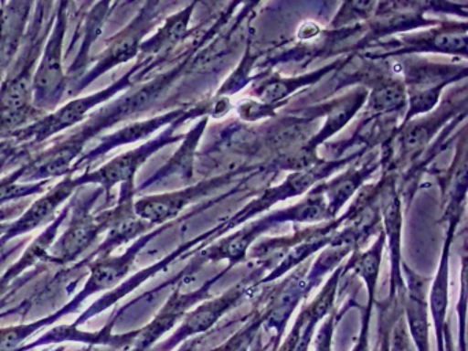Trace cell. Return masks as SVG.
<instances>
[{
	"instance_id": "cell-7",
	"label": "cell",
	"mask_w": 468,
	"mask_h": 351,
	"mask_svg": "<svg viewBox=\"0 0 468 351\" xmlns=\"http://www.w3.org/2000/svg\"><path fill=\"white\" fill-rule=\"evenodd\" d=\"M196 115H187V117L180 118L175 121L171 125L166 126L165 131L161 132L157 137L144 143L133 150L127 151L122 155L114 156L112 161L103 166L95 170H87L83 175L75 176L78 186H100L105 192L106 197H111L112 189L120 184L122 186L125 181L135 180L138 170L154 155L157 151L172 143L179 142L185 139V134H176L177 129L186 121L194 118Z\"/></svg>"
},
{
	"instance_id": "cell-5",
	"label": "cell",
	"mask_w": 468,
	"mask_h": 351,
	"mask_svg": "<svg viewBox=\"0 0 468 351\" xmlns=\"http://www.w3.org/2000/svg\"><path fill=\"white\" fill-rule=\"evenodd\" d=\"M165 7H168V5L161 2L144 3L138 14L133 16V21L128 22L119 33L106 41L105 49L94 59L95 65L81 77L80 81L76 82L68 90V95H80L92 82L97 81L112 69L138 57L144 37L157 27Z\"/></svg>"
},
{
	"instance_id": "cell-11",
	"label": "cell",
	"mask_w": 468,
	"mask_h": 351,
	"mask_svg": "<svg viewBox=\"0 0 468 351\" xmlns=\"http://www.w3.org/2000/svg\"><path fill=\"white\" fill-rule=\"evenodd\" d=\"M80 188L76 183L75 176L69 175L62 178L58 184L51 186L43 197H37L16 221L10 222L9 229L0 238V246H4L12 239L20 238L37 228L50 224L56 218L57 210L76 194Z\"/></svg>"
},
{
	"instance_id": "cell-4",
	"label": "cell",
	"mask_w": 468,
	"mask_h": 351,
	"mask_svg": "<svg viewBox=\"0 0 468 351\" xmlns=\"http://www.w3.org/2000/svg\"><path fill=\"white\" fill-rule=\"evenodd\" d=\"M69 7L70 3H57L56 19L35 71L32 104L45 114L56 112L69 88L64 69V41L69 22Z\"/></svg>"
},
{
	"instance_id": "cell-18",
	"label": "cell",
	"mask_w": 468,
	"mask_h": 351,
	"mask_svg": "<svg viewBox=\"0 0 468 351\" xmlns=\"http://www.w3.org/2000/svg\"><path fill=\"white\" fill-rule=\"evenodd\" d=\"M375 166L360 167V169H352L339 177L334 178L328 184L323 186L322 192L328 199L327 213L328 216H335L342 205L357 191L358 186L364 183L367 177L374 172Z\"/></svg>"
},
{
	"instance_id": "cell-23",
	"label": "cell",
	"mask_w": 468,
	"mask_h": 351,
	"mask_svg": "<svg viewBox=\"0 0 468 351\" xmlns=\"http://www.w3.org/2000/svg\"><path fill=\"white\" fill-rule=\"evenodd\" d=\"M254 60L250 58V52H246L245 58H243L242 63L240 66H238L237 70H235L234 74H231L229 81H226V84L221 87V90H218V95H231V93L238 92V90H242V87H245L248 84V77L249 73H250L251 65H253Z\"/></svg>"
},
{
	"instance_id": "cell-22",
	"label": "cell",
	"mask_w": 468,
	"mask_h": 351,
	"mask_svg": "<svg viewBox=\"0 0 468 351\" xmlns=\"http://www.w3.org/2000/svg\"><path fill=\"white\" fill-rule=\"evenodd\" d=\"M28 145L17 144L9 139H0V173L6 170L10 165L28 161L29 154Z\"/></svg>"
},
{
	"instance_id": "cell-21",
	"label": "cell",
	"mask_w": 468,
	"mask_h": 351,
	"mask_svg": "<svg viewBox=\"0 0 468 351\" xmlns=\"http://www.w3.org/2000/svg\"><path fill=\"white\" fill-rule=\"evenodd\" d=\"M369 109L388 112L402 109L405 104V87L402 82H388L375 88L369 95Z\"/></svg>"
},
{
	"instance_id": "cell-13",
	"label": "cell",
	"mask_w": 468,
	"mask_h": 351,
	"mask_svg": "<svg viewBox=\"0 0 468 351\" xmlns=\"http://www.w3.org/2000/svg\"><path fill=\"white\" fill-rule=\"evenodd\" d=\"M117 5L119 3H92L91 7L81 16L80 22H79L78 27H76L73 40L70 41L69 49L67 51V54H70L75 49L76 41H79V38H80V47H79L78 54H76L75 59L70 63L68 70L65 71L68 82H69L68 90L76 82L80 81L81 77L89 71V65L92 62L90 52H91L92 46L97 43L98 38L102 35L109 14L113 10L114 5Z\"/></svg>"
},
{
	"instance_id": "cell-19",
	"label": "cell",
	"mask_w": 468,
	"mask_h": 351,
	"mask_svg": "<svg viewBox=\"0 0 468 351\" xmlns=\"http://www.w3.org/2000/svg\"><path fill=\"white\" fill-rule=\"evenodd\" d=\"M335 65L327 66V68L320 69V70L314 71V73L305 74V76L298 77H272L267 82L259 87L257 90V96L260 98L261 103L275 106L278 101H283L287 96L292 95V92L303 85L311 84V82L317 81L322 79L325 73L331 70Z\"/></svg>"
},
{
	"instance_id": "cell-24",
	"label": "cell",
	"mask_w": 468,
	"mask_h": 351,
	"mask_svg": "<svg viewBox=\"0 0 468 351\" xmlns=\"http://www.w3.org/2000/svg\"><path fill=\"white\" fill-rule=\"evenodd\" d=\"M9 218V216H2L0 217V238L6 233V230L9 229L10 222L12 221H2V219Z\"/></svg>"
},
{
	"instance_id": "cell-12",
	"label": "cell",
	"mask_w": 468,
	"mask_h": 351,
	"mask_svg": "<svg viewBox=\"0 0 468 351\" xmlns=\"http://www.w3.org/2000/svg\"><path fill=\"white\" fill-rule=\"evenodd\" d=\"M226 180L227 177L213 178L196 186H186L179 191L141 197L135 200V206H133L136 216L149 222L153 227L168 224L186 206L204 197L210 192V189L218 188Z\"/></svg>"
},
{
	"instance_id": "cell-15",
	"label": "cell",
	"mask_w": 468,
	"mask_h": 351,
	"mask_svg": "<svg viewBox=\"0 0 468 351\" xmlns=\"http://www.w3.org/2000/svg\"><path fill=\"white\" fill-rule=\"evenodd\" d=\"M207 123V117L199 121L183 139L182 145L179 150L174 154L171 159L164 165L161 169H158L152 177L147 178L146 181L141 184L136 188V192L144 191L154 184L161 183V181L168 180L171 177H179L185 181H190L193 178L194 172V155H196V148L198 145L199 139L204 133L205 126Z\"/></svg>"
},
{
	"instance_id": "cell-16",
	"label": "cell",
	"mask_w": 468,
	"mask_h": 351,
	"mask_svg": "<svg viewBox=\"0 0 468 351\" xmlns=\"http://www.w3.org/2000/svg\"><path fill=\"white\" fill-rule=\"evenodd\" d=\"M196 5H187L185 10L168 16L154 35L142 43L139 55L142 58H157L169 54L174 47L188 36V25Z\"/></svg>"
},
{
	"instance_id": "cell-6",
	"label": "cell",
	"mask_w": 468,
	"mask_h": 351,
	"mask_svg": "<svg viewBox=\"0 0 468 351\" xmlns=\"http://www.w3.org/2000/svg\"><path fill=\"white\" fill-rule=\"evenodd\" d=\"M102 194L103 189L98 186L90 194L80 197V199L79 197H72L69 224L48 250L46 261L57 265L75 262L108 230L109 208L101 213H92L95 203Z\"/></svg>"
},
{
	"instance_id": "cell-2",
	"label": "cell",
	"mask_w": 468,
	"mask_h": 351,
	"mask_svg": "<svg viewBox=\"0 0 468 351\" xmlns=\"http://www.w3.org/2000/svg\"><path fill=\"white\" fill-rule=\"evenodd\" d=\"M166 57L168 55H161L157 58L141 57L133 69L122 74V77L106 87L105 90H98V92L83 96V98L72 99L64 106L57 109L56 112H48V114L43 115L42 118L35 121L31 125L0 137V139L13 140L17 144L28 145V147L48 142L51 137L57 136L61 132L80 125L91 114L92 110L97 109L101 104L108 103L122 90H130V88L138 85L142 79L149 74L153 69L157 68L161 62H164Z\"/></svg>"
},
{
	"instance_id": "cell-1",
	"label": "cell",
	"mask_w": 468,
	"mask_h": 351,
	"mask_svg": "<svg viewBox=\"0 0 468 351\" xmlns=\"http://www.w3.org/2000/svg\"><path fill=\"white\" fill-rule=\"evenodd\" d=\"M187 66L188 58H186L182 63L175 66L171 70L165 71L149 81L142 82V84L139 82L135 87L125 90L124 95L109 101L100 110L92 112L72 133L59 137V142L65 147L69 148L78 158H80L87 144L95 137L100 136L102 132L149 112L153 104L182 76Z\"/></svg>"
},
{
	"instance_id": "cell-20",
	"label": "cell",
	"mask_w": 468,
	"mask_h": 351,
	"mask_svg": "<svg viewBox=\"0 0 468 351\" xmlns=\"http://www.w3.org/2000/svg\"><path fill=\"white\" fill-rule=\"evenodd\" d=\"M20 167L13 170L10 175L0 178V206L24 199L32 195L43 194L53 181H40V183L24 184L20 183Z\"/></svg>"
},
{
	"instance_id": "cell-8",
	"label": "cell",
	"mask_w": 468,
	"mask_h": 351,
	"mask_svg": "<svg viewBox=\"0 0 468 351\" xmlns=\"http://www.w3.org/2000/svg\"><path fill=\"white\" fill-rule=\"evenodd\" d=\"M171 224L161 225L157 229L150 230L146 235L141 236V238L136 239L125 252L120 255H111V257L101 258V260L94 261V262L90 263L89 268L91 271V274H90L89 282L84 285L83 290L78 293L75 299L69 302L67 306L62 307L56 315L53 317H48L50 323H53L54 320H58L61 315L67 314V313L73 312L76 310V307L80 306L90 295L92 293L100 292V291L111 290V288H116L120 282H122L125 276H127L128 271L133 268V261L138 257L139 252L155 238V236L160 235L163 230H165L166 228Z\"/></svg>"
},
{
	"instance_id": "cell-17",
	"label": "cell",
	"mask_w": 468,
	"mask_h": 351,
	"mask_svg": "<svg viewBox=\"0 0 468 351\" xmlns=\"http://www.w3.org/2000/svg\"><path fill=\"white\" fill-rule=\"evenodd\" d=\"M366 99L367 90H356L350 95L334 101L328 107L324 128L314 137V140L309 142V144L306 145V150H311V154H314V150H316L317 145L322 144L324 140L333 136L339 129L344 128L352 120L353 115L360 109L361 104L366 101Z\"/></svg>"
},
{
	"instance_id": "cell-9",
	"label": "cell",
	"mask_w": 468,
	"mask_h": 351,
	"mask_svg": "<svg viewBox=\"0 0 468 351\" xmlns=\"http://www.w3.org/2000/svg\"><path fill=\"white\" fill-rule=\"evenodd\" d=\"M136 186L135 180L125 181L120 186L119 199L113 207L109 208L108 236L91 255L86 258L80 266H89L101 258L111 257L114 250L122 244L136 240L153 230L152 224L139 218L135 213Z\"/></svg>"
},
{
	"instance_id": "cell-10",
	"label": "cell",
	"mask_w": 468,
	"mask_h": 351,
	"mask_svg": "<svg viewBox=\"0 0 468 351\" xmlns=\"http://www.w3.org/2000/svg\"><path fill=\"white\" fill-rule=\"evenodd\" d=\"M205 112H210V104L186 106L182 109L172 110V112H165V114L157 115V117L149 118V120L128 123L114 133L101 137L97 147L92 148L89 153H84L78 159L75 166H73V173L84 169V167L91 166L94 162L100 161L106 154L116 150V148L149 139L153 133L160 131L164 126L171 125L180 118L187 117V115L198 117V115L205 114Z\"/></svg>"
},
{
	"instance_id": "cell-3",
	"label": "cell",
	"mask_w": 468,
	"mask_h": 351,
	"mask_svg": "<svg viewBox=\"0 0 468 351\" xmlns=\"http://www.w3.org/2000/svg\"><path fill=\"white\" fill-rule=\"evenodd\" d=\"M54 5L56 3H35L23 46L4 81L0 82V112H23L34 107L32 84L37 63L56 19Z\"/></svg>"
},
{
	"instance_id": "cell-14",
	"label": "cell",
	"mask_w": 468,
	"mask_h": 351,
	"mask_svg": "<svg viewBox=\"0 0 468 351\" xmlns=\"http://www.w3.org/2000/svg\"><path fill=\"white\" fill-rule=\"evenodd\" d=\"M34 7L35 2H0V82L23 46Z\"/></svg>"
}]
</instances>
